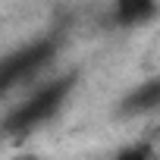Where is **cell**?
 <instances>
[{
  "mask_svg": "<svg viewBox=\"0 0 160 160\" xmlns=\"http://www.w3.org/2000/svg\"><path fill=\"white\" fill-rule=\"evenodd\" d=\"M157 107H160V75H151L148 82H141L138 88H132L122 98V104H119V110L126 116H141V113H151Z\"/></svg>",
  "mask_w": 160,
  "mask_h": 160,
  "instance_id": "6da1fadb",
  "label": "cell"
},
{
  "mask_svg": "<svg viewBox=\"0 0 160 160\" xmlns=\"http://www.w3.org/2000/svg\"><path fill=\"white\" fill-rule=\"evenodd\" d=\"M157 16V0H116L113 3V19L122 28L144 25Z\"/></svg>",
  "mask_w": 160,
  "mask_h": 160,
  "instance_id": "7a4b0ae2",
  "label": "cell"
},
{
  "mask_svg": "<svg viewBox=\"0 0 160 160\" xmlns=\"http://www.w3.org/2000/svg\"><path fill=\"white\" fill-rule=\"evenodd\" d=\"M60 91H63V85H57V88H47V91H41V94H38V98H35L32 104H25V107H22V113H16L13 119H19L22 126H28V122H38V119H44V116H47V113H50V110H53V107L60 104V98H63Z\"/></svg>",
  "mask_w": 160,
  "mask_h": 160,
  "instance_id": "3957f363",
  "label": "cell"
},
{
  "mask_svg": "<svg viewBox=\"0 0 160 160\" xmlns=\"http://www.w3.org/2000/svg\"><path fill=\"white\" fill-rule=\"evenodd\" d=\"M113 160H154V148L148 144V141H141V144H132V148H122Z\"/></svg>",
  "mask_w": 160,
  "mask_h": 160,
  "instance_id": "277c9868",
  "label": "cell"
}]
</instances>
